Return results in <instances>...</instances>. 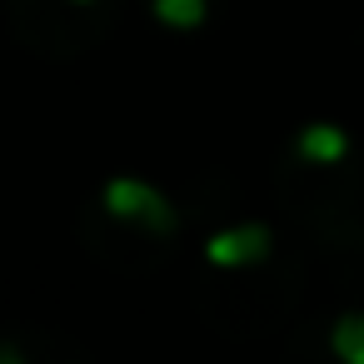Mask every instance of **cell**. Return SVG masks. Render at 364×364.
Returning <instances> with one entry per match:
<instances>
[{"label":"cell","instance_id":"2","mask_svg":"<svg viewBox=\"0 0 364 364\" xmlns=\"http://www.w3.org/2000/svg\"><path fill=\"white\" fill-rule=\"evenodd\" d=\"M269 230L264 225H235V230H215L205 245V259L220 269H240V264H259L269 259Z\"/></svg>","mask_w":364,"mask_h":364},{"label":"cell","instance_id":"5","mask_svg":"<svg viewBox=\"0 0 364 364\" xmlns=\"http://www.w3.org/2000/svg\"><path fill=\"white\" fill-rule=\"evenodd\" d=\"M150 11H155V21L160 26H175V31H190V26H200L205 21V0H150Z\"/></svg>","mask_w":364,"mask_h":364},{"label":"cell","instance_id":"1","mask_svg":"<svg viewBox=\"0 0 364 364\" xmlns=\"http://www.w3.org/2000/svg\"><path fill=\"white\" fill-rule=\"evenodd\" d=\"M100 200H105V210H110L115 220L145 225V230H155V235H170L175 220H180L175 205L165 200V190H155V185H145V180H135V175H115V180H105Z\"/></svg>","mask_w":364,"mask_h":364},{"label":"cell","instance_id":"3","mask_svg":"<svg viewBox=\"0 0 364 364\" xmlns=\"http://www.w3.org/2000/svg\"><path fill=\"white\" fill-rule=\"evenodd\" d=\"M294 155L309 160V165H339V160L349 155V135H344L339 125H329V120H314V125L299 130Z\"/></svg>","mask_w":364,"mask_h":364},{"label":"cell","instance_id":"4","mask_svg":"<svg viewBox=\"0 0 364 364\" xmlns=\"http://www.w3.org/2000/svg\"><path fill=\"white\" fill-rule=\"evenodd\" d=\"M329 349L344 364H364V314H339L329 329Z\"/></svg>","mask_w":364,"mask_h":364}]
</instances>
